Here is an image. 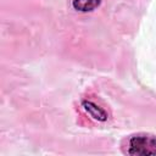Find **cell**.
Here are the masks:
<instances>
[{"label":"cell","mask_w":156,"mask_h":156,"mask_svg":"<svg viewBox=\"0 0 156 156\" xmlns=\"http://www.w3.org/2000/svg\"><path fill=\"white\" fill-rule=\"evenodd\" d=\"M127 152L129 155H156V136L149 134L133 135L128 140Z\"/></svg>","instance_id":"cell-1"},{"label":"cell","mask_w":156,"mask_h":156,"mask_svg":"<svg viewBox=\"0 0 156 156\" xmlns=\"http://www.w3.org/2000/svg\"><path fill=\"white\" fill-rule=\"evenodd\" d=\"M82 105H83L84 110H85L93 118H95V119H98V121H105V119L107 118V113L105 112V110H102L101 107L96 106L94 102H91V101H83Z\"/></svg>","instance_id":"cell-2"},{"label":"cell","mask_w":156,"mask_h":156,"mask_svg":"<svg viewBox=\"0 0 156 156\" xmlns=\"http://www.w3.org/2000/svg\"><path fill=\"white\" fill-rule=\"evenodd\" d=\"M101 0H73L72 5L77 11L80 12H88V11H93L94 9H96L100 5Z\"/></svg>","instance_id":"cell-3"}]
</instances>
